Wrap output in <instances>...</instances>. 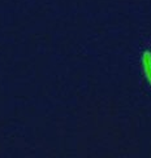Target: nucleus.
I'll return each mask as SVG.
<instances>
[{
	"label": "nucleus",
	"mask_w": 151,
	"mask_h": 158,
	"mask_svg": "<svg viewBox=\"0 0 151 158\" xmlns=\"http://www.w3.org/2000/svg\"><path fill=\"white\" fill-rule=\"evenodd\" d=\"M141 71L143 75V81L151 91V40L146 44L141 53Z\"/></svg>",
	"instance_id": "1"
}]
</instances>
